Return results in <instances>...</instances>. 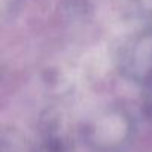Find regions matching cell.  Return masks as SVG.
<instances>
[{"instance_id": "1", "label": "cell", "mask_w": 152, "mask_h": 152, "mask_svg": "<svg viewBox=\"0 0 152 152\" xmlns=\"http://www.w3.org/2000/svg\"><path fill=\"white\" fill-rule=\"evenodd\" d=\"M118 67L128 81L152 93V30L136 34L124 45Z\"/></svg>"}, {"instance_id": "2", "label": "cell", "mask_w": 152, "mask_h": 152, "mask_svg": "<svg viewBox=\"0 0 152 152\" xmlns=\"http://www.w3.org/2000/svg\"><path fill=\"white\" fill-rule=\"evenodd\" d=\"M137 3H139L140 11H142L146 17L152 18V0H137Z\"/></svg>"}]
</instances>
